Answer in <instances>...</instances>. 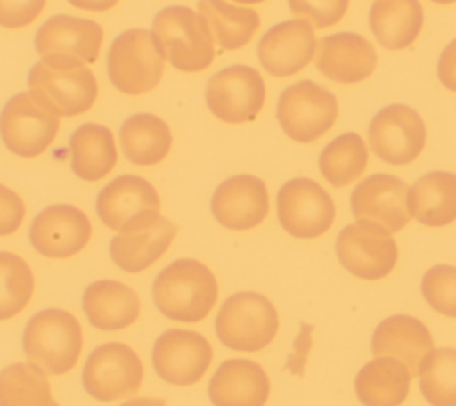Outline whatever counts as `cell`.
I'll use <instances>...</instances> for the list:
<instances>
[{"mask_svg": "<svg viewBox=\"0 0 456 406\" xmlns=\"http://www.w3.org/2000/svg\"><path fill=\"white\" fill-rule=\"evenodd\" d=\"M82 310L93 328L119 331L137 321L141 301L128 285L116 280H98L84 290Z\"/></svg>", "mask_w": 456, "mask_h": 406, "instance_id": "cell-25", "label": "cell"}, {"mask_svg": "<svg viewBox=\"0 0 456 406\" xmlns=\"http://www.w3.org/2000/svg\"><path fill=\"white\" fill-rule=\"evenodd\" d=\"M214 219L228 230H251L269 212V194L264 180L253 175H235L217 185L210 199Z\"/></svg>", "mask_w": 456, "mask_h": 406, "instance_id": "cell-18", "label": "cell"}, {"mask_svg": "<svg viewBox=\"0 0 456 406\" xmlns=\"http://www.w3.org/2000/svg\"><path fill=\"white\" fill-rule=\"evenodd\" d=\"M337 116L335 94L312 80H299L285 87L276 103L278 123L296 142L319 139L333 126Z\"/></svg>", "mask_w": 456, "mask_h": 406, "instance_id": "cell-7", "label": "cell"}, {"mask_svg": "<svg viewBox=\"0 0 456 406\" xmlns=\"http://www.w3.org/2000/svg\"><path fill=\"white\" fill-rule=\"evenodd\" d=\"M317 39L306 20H287L271 27L258 41L256 55L262 68L278 78L290 77L314 59Z\"/></svg>", "mask_w": 456, "mask_h": 406, "instance_id": "cell-19", "label": "cell"}, {"mask_svg": "<svg viewBox=\"0 0 456 406\" xmlns=\"http://www.w3.org/2000/svg\"><path fill=\"white\" fill-rule=\"evenodd\" d=\"M276 214L289 235L314 239L326 233L333 224L335 203L315 180L299 176L280 187Z\"/></svg>", "mask_w": 456, "mask_h": 406, "instance_id": "cell-11", "label": "cell"}, {"mask_svg": "<svg viewBox=\"0 0 456 406\" xmlns=\"http://www.w3.org/2000/svg\"><path fill=\"white\" fill-rule=\"evenodd\" d=\"M71 169L86 182L105 178L118 162L112 132L98 123H82L69 137Z\"/></svg>", "mask_w": 456, "mask_h": 406, "instance_id": "cell-29", "label": "cell"}, {"mask_svg": "<svg viewBox=\"0 0 456 406\" xmlns=\"http://www.w3.org/2000/svg\"><path fill=\"white\" fill-rule=\"evenodd\" d=\"M420 288L433 310L456 317V267L445 264L433 265L424 272Z\"/></svg>", "mask_w": 456, "mask_h": 406, "instance_id": "cell-36", "label": "cell"}, {"mask_svg": "<svg viewBox=\"0 0 456 406\" xmlns=\"http://www.w3.org/2000/svg\"><path fill=\"white\" fill-rule=\"evenodd\" d=\"M59 132V116L45 109L30 93L11 96L0 112V137L5 148L23 158L41 155Z\"/></svg>", "mask_w": 456, "mask_h": 406, "instance_id": "cell-9", "label": "cell"}, {"mask_svg": "<svg viewBox=\"0 0 456 406\" xmlns=\"http://www.w3.org/2000/svg\"><path fill=\"white\" fill-rule=\"evenodd\" d=\"M25 219V203L18 192L0 183V237L18 231Z\"/></svg>", "mask_w": 456, "mask_h": 406, "instance_id": "cell-39", "label": "cell"}, {"mask_svg": "<svg viewBox=\"0 0 456 406\" xmlns=\"http://www.w3.org/2000/svg\"><path fill=\"white\" fill-rule=\"evenodd\" d=\"M91 233L93 228L86 212L66 203L43 208L28 228L32 248L48 258H69L77 255L87 246Z\"/></svg>", "mask_w": 456, "mask_h": 406, "instance_id": "cell-16", "label": "cell"}, {"mask_svg": "<svg viewBox=\"0 0 456 406\" xmlns=\"http://www.w3.org/2000/svg\"><path fill=\"white\" fill-rule=\"evenodd\" d=\"M419 385L431 406H456V349H433L420 363Z\"/></svg>", "mask_w": 456, "mask_h": 406, "instance_id": "cell-34", "label": "cell"}, {"mask_svg": "<svg viewBox=\"0 0 456 406\" xmlns=\"http://www.w3.org/2000/svg\"><path fill=\"white\" fill-rule=\"evenodd\" d=\"M28 93L55 116L73 118L87 112L98 84L86 62L69 57H41L28 71Z\"/></svg>", "mask_w": 456, "mask_h": 406, "instance_id": "cell-2", "label": "cell"}, {"mask_svg": "<svg viewBox=\"0 0 456 406\" xmlns=\"http://www.w3.org/2000/svg\"><path fill=\"white\" fill-rule=\"evenodd\" d=\"M433 351L429 329L411 315H392L378 324L372 335L374 356L399 360L411 376L419 374L420 363Z\"/></svg>", "mask_w": 456, "mask_h": 406, "instance_id": "cell-24", "label": "cell"}, {"mask_svg": "<svg viewBox=\"0 0 456 406\" xmlns=\"http://www.w3.org/2000/svg\"><path fill=\"white\" fill-rule=\"evenodd\" d=\"M335 251L342 267L362 280H379L397 264V244L390 231L372 223L347 224L337 237Z\"/></svg>", "mask_w": 456, "mask_h": 406, "instance_id": "cell-13", "label": "cell"}, {"mask_svg": "<svg viewBox=\"0 0 456 406\" xmlns=\"http://www.w3.org/2000/svg\"><path fill=\"white\" fill-rule=\"evenodd\" d=\"M410 215L426 226H447L456 221V175L431 171L408 189Z\"/></svg>", "mask_w": 456, "mask_h": 406, "instance_id": "cell-26", "label": "cell"}, {"mask_svg": "<svg viewBox=\"0 0 456 406\" xmlns=\"http://www.w3.org/2000/svg\"><path fill=\"white\" fill-rule=\"evenodd\" d=\"M173 135L167 123L150 112L128 116L119 128V144L125 158L135 166H155L171 150Z\"/></svg>", "mask_w": 456, "mask_h": 406, "instance_id": "cell-28", "label": "cell"}, {"mask_svg": "<svg viewBox=\"0 0 456 406\" xmlns=\"http://www.w3.org/2000/svg\"><path fill=\"white\" fill-rule=\"evenodd\" d=\"M431 2H435V4H454L456 0H431Z\"/></svg>", "mask_w": 456, "mask_h": 406, "instance_id": "cell-44", "label": "cell"}, {"mask_svg": "<svg viewBox=\"0 0 456 406\" xmlns=\"http://www.w3.org/2000/svg\"><path fill=\"white\" fill-rule=\"evenodd\" d=\"M424 11L419 0H374L369 27L387 50L408 48L420 34Z\"/></svg>", "mask_w": 456, "mask_h": 406, "instance_id": "cell-27", "label": "cell"}, {"mask_svg": "<svg viewBox=\"0 0 456 406\" xmlns=\"http://www.w3.org/2000/svg\"><path fill=\"white\" fill-rule=\"evenodd\" d=\"M207 392L214 406H264L271 385L256 361L230 358L216 369Z\"/></svg>", "mask_w": 456, "mask_h": 406, "instance_id": "cell-23", "label": "cell"}, {"mask_svg": "<svg viewBox=\"0 0 456 406\" xmlns=\"http://www.w3.org/2000/svg\"><path fill=\"white\" fill-rule=\"evenodd\" d=\"M369 144L387 164H410L424 150L426 125L415 109L403 103L387 105L370 119Z\"/></svg>", "mask_w": 456, "mask_h": 406, "instance_id": "cell-12", "label": "cell"}, {"mask_svg": "<svg viewBox=\"0 0 456 406\" xmlns=\"http://www.w3.org/2000/svg\"><path fill=\"white\" fill-rule=\"evenodd\" d=\"M233 2H239V4H260L264 0H233Z\"/></svg>", "mask_w": 456, "mask_h": 406, "instance_id": "cell-43", "label": "cell"}, {"mask_svg": "<svg viewBox=\"0 0 456 406\" xmlns=\"http://www.w3.org/2000/svg\"><path fill=\"white\" fill-rule=\"evenodd\" d=\"M166 53L151 30L130 28L114 37L107 52L110 84L128 96L151 91L162 78Z\"/></svg>", "mask_w": 456, "mask_h": 406, "instance_id": "cell-4", "label": "cell"}, {"mask_svg": "<svg viewBox=\"0 0 456 406\" xmlns=\"http://www.w3.org/2000/svg\"><path fill=\"white\" fill-rule=\"evenodd\" d=\"M408 185L385 173H376L363 178L351 192V210L354 219L372 223L394 233L404 228L410 221Z\"/></svg>", "mask_w": 456, "mask_h": 406, "instance_id": "cell-17", "label": "cell"}, {"mask_svg": "<svg viewBox=\"0 0 456 406\" xmlns=\"http://www.w3.org/2000/svg\"><path fill=\"white\" fill-rule=\"evenodd\" d=\"M347 5L349 0H289L290 12L306 20L314 28L337 25L344 18Z\"/></svg>", "mask_w": 456, "mask_h": 406, "instance_id": "cell-37", "label": "cell"}, {"mask_svg": "<svg viewBox=\"0 0 456 406\" xmlns=\"http://www.w3.org/2000/svg\"><path fill=\"white\" fill-rule=\"evenodd\" d=\"M214 272L194 258H178L153 280L151 297L157 310L169 321L200 322L217 301Z\"/></svg>", "mask_w": 456, "mask_h": 406, "instance_id": "cell-1", "label": "cell"}, {"mask_svg": "<svg viewBox=\"0 0 456 406\" xmlns=\"http://www.w3.org/2000/svg\"><path fill=\"white\" fill-rule=\"evenodd\" d=\"M278 331L274 304L258 292H235L216 315L219 342L233 351L255 353L267 347Z\"/></svg>", "mask_w": 456, "mask_h": 406, "instance_id": "cell-6", "label": "cell"}, {"mask_svg": "<svg viewBox=\"0 0 456 406\" xmlns=\"http://www.w3.org/2000/svg\"><path fill=\"white\" fill-rule=\"evenodd\" d=\"M46 372L37 365L11 363L0 370V406H52Z\"/></svg>", "mask_w": 456, "mask_h": 406, "instance_id": "cell-33", "label": "cell"}, {"mask_svg": "<svg viewBox=\"0 0 456 406\" xmlns=\"http://www.w3.org/2000/svg\"><path fill=\"white\" fill-rule=\"evenodd\" d=\"M46 0H0V27L23 28L45 9Z\"/></svg>", "mask_w": 456, "mask_h": 406, "instance_id": "cell-38", "label": "cell"}, {"mask_svg": "<svg viewBox=\"0 0 456 406\" xmlns=\"http://www.w3.org/2000/svg\"><path fill=\"white\" fill-rule=\"evenodd\" d=\"M52 406H59V404H57V402H55V401H53V404H52Z\"/></svg>", "mask_w": 456, "mask_h": 406, "instance_id": "cell-45", "label": "cell"}, {"mask_svg": "<svg viewBox=\"0 0 456 406\" xmlns=\"http://www.w3.org/2000/svg\"><path fill=\"white\" fill-rule=\"evenodd\" d=\"M436 73L440 82L449 89L456 91V39H452L440 53Z\"/></svg>", "mask_w": 456, "mask_h": 406, "instance_id": "cell-40", "label": "cell"}, {"mask_svg": "<svg viewBox=\"0 0 456 406\" xmlns=\"http://www.w3.org/2000/svg\"><path fill=\"white\" fill-rule=\"evenodd\" d=\"M34 274L16 253L0 251V321L18 315L32 299Z\"/></svg>", "mask_w": 456, "mask_h": 406, "instance_id": "cell-35", "label": "cell"}, {"mask_svg": "<svg viewBox=\"0 0 456 406\" xmlns=\"http://www.w3.org/2000/svg\"><path fill=\"white\" fill-rule=\"evenodd\" d=\"M410 370L395 358L376 356L354 379V392L363 406H399L410 388Z\"/></svg>", "mask_w": 456, "mask_h": 406, "instance_id": "cell-30", "label": "cell"}, {"mask_svg": "<svg viewBox=\"0 0 456 406\" xmlns=\"http://www.w3.org/2000/svg\"><path fill=\"white\" fill-rule=\"evenodd\" d=\"M176 231V224L159 212H146L110 239L109 255L121 271L142 272L167 251Z\"/></svg>", "mask_w": 456, "mask_h": 406, "instance_id": "cell-14", "label": "cell"}, {"mask_svg": "<svg viewBox=\"0 0 456 406\" xmlns=\"http://www.w3.org/2000/svg\"><path fill=\"white\" fill-rule=\"evenodd\" d=\"M369 151L363 139L347 132L330 141L319 157L321 175L333 187H344L353 183L367 167Z\"/></svg>", "mask_w": 456, "mask_h": 406, "instance_id": "cell-32", "label": "cell"}, {"mask_svg": "<svg viewBox=\"0 0 456 406\" xmlns=\"http://www.w3.org/2000/svg\"><path fill=\"white\" fill-rule=\"evenodd\" d=\"M119 0H68L73 7L84 9V11H93V12H103L118 5Z\"/></svg>", "mask_w": 456, "mask_h": 406, "instance_id": "cell-41", "label": "cell"}, {"mask_svg": "<svg viewBox=\"0 0 456 406\" xmlns=\"http://www.w3.org/2000/svg\"><path fill=\"white\" fill-rule=\"evenodd\" d=\"M142 376L141 358L130 345L107 342L89 353L82 369V385L93 399L112 402L135 394Z\"/></svg>", "mask_w": 456, "mask_h": 406, "instance_id": "cell-8", "label": "cell"}, {"mask_svg": "<svg viewBox=\"0 0 456 406\" xmlns=\"http://www.w3.org/2000/svg\"><path fill=\"white\" fill-rule=\"evenodd\" d=\"M121 406H166V401L159 397H134Z\"/></svg>", "mask_w": 456, "mask_h": 406, "instance_id": "cell-42", "label": "cell"}, {"mask_svg": "<svg viewBox=\"0 0 456 406\" xmlns=\"http://www.w3.org/2000/svg\"><path fill=\"white\" fill-rule=\"evenodd\" d=\"M205 102L208 110L224 123L253 121L265 102L264 78L251 66H228L208 78Z\"/></svg>", "mask_w": 456, "mask_h": 406, "instance_id": "cell-10", "label": "cell"}, {"mask_svg": "<svg viewBox=\"0 0 456 406\" xmlns=\"http://www.w3.org/2000/svg\"><path fill=\"white\" fill-rule=\"evenodd\" d=\"M157 189L142 176L121 175L110 180L96 196V214L110 230H123L128 223L146 212H159Z\"/></svg>", "mask_w": 456, "mask_h": 406, "instance_id": "cell-22", "label": "cell"}, {"mask_svg": "<svg viewBox=\"0 0 456 406\" xmlns=\"http://www.w3.org/2000/svg\"><path fill=\"white\" fill-rule=\"evenodd\" d=\"M151 32L160 41L166 59L180 71H203L214 61V37L203 16L191 7H164L155 14Z\"/></svg>", "mask_w": 456, "mask_h": 406, "instance_id": "cell-5", "label": "cell"}, {"mask_svg": "<svg viewBox=\"0 0 456 406\" xmlns=\"http://www.w3.org/2000/svg\"><path fill=\"white\" fill-rule=\"evenodd\" d=\"M82 344V328L77 317L61 308L34 313L21 335L27 361L53 376L66 374L77 365Z\"/></svg>", "mask_w": 456, "mask_h": 406, "instance_id": "cell-3", "label": "cell"}, {"mask_svg": "<svg viewBox=\"0 0 456 406\" xmlns=\"http://www.w3.org/2000/svg\"><path fill=\"white\" fill-rule=\"evenodd\" d=\"M376 50L363 36L337 32L317 41L315 66L333 82L356 84L369 78L376 68Z\"/></svg>", "mask_w": 456, "mask_h": 406, "instance_id": "cell-21", "label": "cell"}, {"mask_svg": "<svg viewBox=\"0 0 456 406\" xmlns=\"http://www.w3.org/2000/svg\"><path fill=\"white\" fill-rule=\"evenodd\" d=\"M212 358L210 342L191 329H166L151 349V365L159 378L178 386L198 383L208 370Z\"/></svg>", "mask_w": 456, "mask_h": 406, "instance_id": "cell-15", "label": "cell"}, {"mask_svg": "<svg viewBox=\"0 0 456 406\" xmlns=\"http://www.w3.org/2000/svg\"><path fill=\"white\" fill-rule=\"evenodd\" d=\"M103 41L102 27L87 18L55 14L34 36V48L41 57H69L91 64L98 59Z\"/></svg>", "mask_w": 456, "mask_h": 406, "instance_id": "cell-20", "label": "cell"}, {"mask_svg": "<svg viewBox=\"0 0 456 406\" xmlns=\"http://www.w3.org/2000/svg\"><path fill=\"white\" fill-rule=\"evenodd\" d=\"M198 12L203 16L214 41L223 50L246 46L260 27V16L255 9L240 7L226 0H198Z\"/></svg>", "mask_w": 456, "mask_h": 406, "instance_id": "cell-31", "label": "cell"}]
</instances>
